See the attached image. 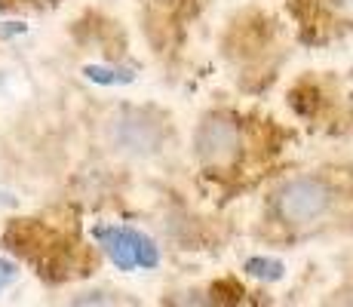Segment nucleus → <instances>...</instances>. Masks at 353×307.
Returning a JSON list of instances; mask_svg holds the SVG:
<instances>
[{"instance_id": "nucleus-1", "label": "nucleus", "mask_w": 353, "mask_h": 307, "mask_svg": "<svg viewBox=\"0 0 353 307\" xmlns=\"http://www.w3.org/2000/svg\"><path fill=\"white\" fill-rule=\"evenodd\" d=\"M332 188L320 179H295L276 194V215L289 224H307L329 212Z\"/></svg>"}, {"instance_id": "nucleus-2", "label": "nucleus", "mask_w": 353, "mask_h": 307, "mask_svg": "<svg viewBox=\"0 0 353 307\" xmlns=\"http://www.w3.org/2000/svg\"><path fill=\"white\" fill-rule=\"evenodd\" d=\"M92 234H96V240L105 246L108 258H111L120 270L157 268L160 264V252H157V246H154V240L145 234H139V230L101 224V228H96Z\"/></svg>"}, {"instance_id": "nucleus-3", "label": "nucleus", "mask_w": 353, "mask_h": 307, "mask_svg": "<svg viewBox=\"0 0 353 307\" xmlns=\"http://www.w3.org/2000/svg\"><path fill=\"white\" fill-rule=\"evenodd\" d=\"M111 139L120 151L154 154L163 145V123L145 111H120L111 120Z\"/></svg>"}, {"instance_id": "nucleus-4", "label": "nucleus", "mask_w": 353, "mask_h": 307, "mask_svg": "<svg viewBox=\"0 0 353 307\" xmlns=\"http://www.w3.org/2000/svg\"><path fill=\"white\" fill-rule=\"evenodd\" d=\"M240 148V129L228 117H206L196 129V154L209 163V166H221L230 163Z\"/></svg>"}, {"instance_id": "nucleus-5", "label": "nucleus", "mask_w": 353, "mask_h": 307, "mask_svg": "<svg viewBox=\"0 0 353 307\" xmlns=\"http://www.w3.org/2000/svg\"><path fill=\"white\" fill-rule=\"evenodd\" d=\"M83 74L92 83H101V86H123V83H132L135 77L129 68H101V65H86Z\"/></svg>"}, {"instance_id": "nucleus-6", "label": "nucleus", "mask_w": 353, "mask_h": 307, "mask_svg": "<svg viewBox=\"0 0 353 307\" xmlns=\"http://www.w3.org/2000/svg\"><path fill=\"white\" fill-rule=\"evenodd\" d=\"M246 270L258 279H268V283H274V279L283 277V264L276 261V258H249Z\"/></svg>"}, {"instance_id": "nucleus-7", "label": "nucleus", "mask_w": 353, "mask_h": 307, "mask_svg": "<svg viewBox=\"0 0 353 307\" xmlns=\"http://www.w3.org/2000/svg\"><path fill=\"white\" fill-rule=\"evenodd\" d=\"M169 307H215V301L209 295H203V292H181V295H175Z\"/></svg>"}, {"instance_id": "nucleus-8", "label": "nucleus", "mask_w": 353, "mask_h": 307, "mask_svg": "<svg viewBox=\"0 0 353 307\" xmlns=\"http://www.w3.org/2000/svg\"><path fill=\"white\" fill-rule=\"evenodd\" d=\"M71 307H117V301L111 295H105V292H92V295L77 298Z\"/></svg>"}, {"instance_id": "nucleus-9", "label": "nucleus", "mask_w": 353, "mask_h": 307, "mask_svg": "<svg viewBox=\"0 0 353 307\" xmlns=\"http://www.w3.org/2000/svg\"><path fill=\"white\" fill-rule=\"evenodd\" d=\"M12 279H16V264L0 258V289H3L6 283H12Z\"/></svg>"}, {"instance_id": "nucleus-10", "label": "nucleus", "mask_w": 353, "mask_h": 307, "mask_svg": "<svg viewBox=\"0 0 353 307\" xmlns=\"http://www.w3.org/2000/svg\"><path fill=\"white\" fill-rule=\"evenodd\" d=\"M25 31V25H6V22H0V34L3 37H12V34H22Z\"/></svg>"}, {"instance_id": "nucleus-11", "label": "nucleus", "mask_w": 353, "mask_h": 307, "mask_svg": "<svg viewBox=\"0 0 353 307\" xmlns=\"http://www.w3.org/2000/svg\"><path fill=\"white\" fill-rule=\"evenodd\" d=\"M338 10H344V12H353V0H338Z\"/></svg>"}]
</instances>
